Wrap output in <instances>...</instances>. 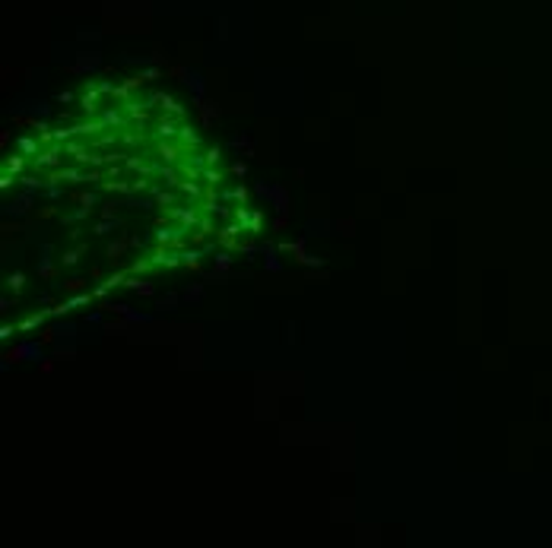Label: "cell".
<instances>
[{
  "instance_id": "cell-14",
  "label": "cell",
  "mask_w": 552,
  "mask_h": 548,
  "mask_svg": "<svg viewBox=\"0 0 552 548\" xmlns=\"http://www.w3.org/2000/svg\"><path fill=\"white\" fill-rule=\"evenodd\" d=\"M229 266H232V257H229V250H222V254H216V273H229Z\"/></svg>"
},
{
  "instance_id": "cell-4",
  "label": "cell",
  "mask_w": 552,
  "mask_h": 548,
  "mask_svg": "<svg viewBox=\"0 0 552 548\" xmlns=\"http://www.w3.org/2000/svg\"><path fill=\"white\" fill-rule=\"evenodd\" d=\"M25 355H32V358H41V345H35V342H25V345H16V349L6 355V358H13V361H22Z\"/></svg>"
},
{
  "instance_id": "cell-8",
  "label": "cell",
  "mask_w": 552,
  "mask_h": 548,
  "mask_svg": "<svg viewBox=\"0 0 552 548\" xmlns=\"http://www.w3.org/2000/svg\"><path fill=\"white\" fill-rule=\"evenodd\" d=\"M45 317H48V311H41V314H32V317H25L22 324H19V333H25V329H35V327H41V324H45Z\"/></svg>"
},
{
  "instance_id": "cell-11",
  "label": "cell",
  "mask_w": 552,
  "mask_h": 548,
  "mask_svg": "<svg viewBox=\"0 0 552 548\" xmlns=\"http://www.w3.org/2000/svg\"><path fill=\"white\" fill-rule=\"evenodd\" d=\"M83 250H86V244H83V247H76V250H67V254H64V257H60V266H73V263H76V260H80V257H83Z\"/></svg>"
},
{
  "instance_id": "cell-3",
  "label": "cell",
  "mask_w": 552,
  "mask_h": 548,
  "mask_svg": "<svg viewBox=\"0 0 552 548\" xmlns=\"http://www.w3.org/2000/svg\"><path fill=\"white\" fill-rule=\"evenodd\" d=\"M181 149H187V146H184V143H168V146L159 143V159L175 165V162H181Z\"/></svg>"
},
{
  "instance_id": "cell-25",
  "label": "cell",
  "mask_w": 552,
  "mask_h": 548,
  "mask_svg": "<svg viewBox=\"0 0 552 548\" xmlns=\"http://www.w3.org/2000/svg\"><path fill=\"white\" fill-rule=\"evenodd\" d=\"M76 200H80L83 206H89V210H92V206H96V197H92V194H80Z\"/></svg>"
},
{
  "instance_id": "cell-24",
  "label": "cell",
  "mask_w": 552,
  "mask_h": 548,
  "mask_svg": "<svg viewBox=\"0 0 552 548\" xmlns=\"http://www.w3.org/2000/svg\"><path fill=\"white\" fill-rule=\"evenodd\" d=\"M121 250H124V241H118V244H108V260H115Z\"/></svg>"
},
{
  "instance_id": "cell-15",
  "label": "cell",
  "mask_w": 552,
  "mask_h": 548,
  "mask_svg": "<svg viewBox=\"0 0 552 548\" xmlns=\"http://www.w3.org/2000/svg\"><path fill=\"white\" fill-rule=\"evenodd\" d=\"M6 282H10L13 295H19V292H22V285H25V276H22V273H13V276H10V279H6Z\"/></svg>"
},
{
  "instance_id": "cell-20",
  "label": "cell",
  "mask_w": 552,
  "mask_h": 548,
  "mask_svg": "<svg viewBox=\"0 0 552 548\" xmlns=\"http://www.w3.org/2000/svg\"><path fill=\"white\" fill-rule=\"evenodd\" d=\"M19 181H22V184H25V187H29V190H41V181H38V178H29V175H19Z\"/></svg>"
},
{
  "instance_id": "cell-10",
  "label": "cell",
  "mask_w": 552,
  "mask_h": 548,
  "mask_svg": "<svg viewBox=\"0 0 552 548\" xmlns=\"http://www.w3.org/2000/svg\"><path fill=\"white\" fill-rule=\"evenodd\" d=\"M181 143L191 146V149H194V146H200V136L194 133V127H181Z\"/></svg>"
},
{
  "instance_id": "cell-21",
  "label": "cell",
  "mask_w": 552,
  "mask_h": 548,
  "mask_svg": "<svg viewBox=\"0 0 552 548\" xmlns=\"http://www.w3.org/2000/svg\"><path fill=\"white\" fill-rule=\"evenodd\" d=\"M178 184H181V190H184V194L200 197V187H197V184H191V181H178Z\"/></svg>"
},
{
  "instance_id": "cell-7",
  "label": "cell",
  "mask_w": 552,
  "mask_h": 548,
  "mask_svg": "<svg viewBox=\"0 0 552 548\" xmlns=\"http://www.w3.org/2000/svg\"><path fill=\"white\" fill-rule=\"evenodd\" d=\"M124 285H127V289H134V292H140V295H156V285L143 282V279H124Z\"/></svg>"
},
{
  "instance_id": "cell-22",
  "label": "cell",
  "mask_w": 552,
  "mask_h": 548,
  "mask_svg": "<svg viewBox=\"0 0 552 548\" xmlns=\"http://www.w3.org/2000/svg\"><path fill=\"white\" fill-rule=\"evenodd\" d=\"M229 197H232V200H238V203H245V200H248V187H241V184H238Z\"/></svg>"
},
{
  "instance_id": "cell-16",
  "label": "cell",
  "mask_w": 552,
  "mask_h": 548,
  "mask_svg": "<svg viewBox=\"0 0 552 548\" xmlns=\"http://www.w3.org/2000/svg\"><path fill=\"white\" fill-rule=\"evenodd\" d=\"M219 155H222L219 146H210V149H206V155H203V162H206V165H216V162H219Z\"/></svg>"
},
{
  "instance_id": "cell-23",
  "label": "cell",
  "mask_w": 552,
  "mask_h": 548,
  "mask_svg": "<svg viewBox=\"0 0 552 548\" xmlns=\"http://www.w3.org/2000/svg\"><path fill=\"white\" fill-rule=\"evenodd\" d=\"M232 175H235V178H245V175H248V165H245V162H235V165H232Z\"/></svg>"
},
{
  "instance_id": "cell-9",
  "label": "cell",
  "mask_w": 552,
  "mask_h": 548,
  "mask_svg": "<svg viewBox=\"0 0 552 548\" xmlns=\"http://www.w3.org/2000/svg\"><path fill=\"white\" fill-rule=\"evenodd\" d=\"M200 178L206 181V187H216L222 181V171L219 168H200Z\"/></svg>"
},
{
  "instance_id": "cell-19",
  "label": "cell",
  "mask_w": 552,
  "mask_h": 548,
  "mask_svg": "<svg viewBox=\"0 0 552 548\" xmlns=\"http://www.w3.org/2000/svg\"><path fill=\"white\" fill-rule=\"evenodd\" d=\"M156 200H159V206H162V210H168V203H175V197H171V194H165V190H156Z\"/></svg>"
},
{
  "instance_id": "cell-12",
  "label": "cell",
  "mask_w": 552,
  "mask_h": 548,
  "mask_svg": "<svg viewBox=\"0 0 552 548\" xmlns=\"http://www.w3.org/2000/svg\"><path fill=\"white\" fill-rule=\"evenodd\" d=\"M232 216H235V222H238V225H241V228H245V231H248V225H251V216H254V213H248V210H245V206H238V210H235V213H232Z\"/></svg>"
},
{
  "instance_id": "cell-13",
  "label": "cell",
  "mask_w": 552,
  "mask_h": 548,
  "mask_svg": "<svg viewBox=\"0 0 552 548\" xmlns=\"http://www.w3.org/2000/svg\"><path fill=\"white\" fill-rule=\"evenodd\" d=\"M200 257H203L200 250H187V254H184V266L187 269H200Z\"/></svg>"
},
{
  "instance_id": "cell-5",
  "label": "cell",
  "mask_w": 552,
  "mask_h": 548,
  "mask_svg": "<svg viewBox=\"0 0 552 548\" xmlns=\"http://www.w3.org/2000/svg\"><path fill=\"white\" fill-rule=\"evenodd\" d=\"M16 146H19L22 155H32V159L41 152V140H32V136H19V140H16Z\"/></svg>"
},
{
  "instance_id": "cell-2",
  "label": "cell",
  "mask_w": 552,
  "mask_h": 548,
  "mask_svg": "<svg viewBox=\"0 0 552 548\" xmlns=\"http://www.w3.org/2000/svg\"><path fill=\"white\" fill-rule=\"evenodd\" d=\"M171 117H175V114H171ZM171 117H159V124H156V136H159V140H175V136H178L181 127Z\"/></svg>"
},
{
  "instance_id": "cell-6",
  "label": "cell",
  "mask_w": 552,
  "mask_h": 548,
  "mask_svg": "<svg viewBox=\"0 0 552 548\" xmlns=\"http://www.w3.org/2000/svg\"><path fill=\"white\" fill-rule=\"evenodd\" d=\"M22 168H25L22 155H6V159H3V171H10V175H16V178L22 175Z\"/></svg>"
},
{
  "instance_id": "cell-18",
  "label": "cell",
  "mask_w": 552,
  "mask_h": 548,
  "mask_svg": "<svg viewBox=\"0 0 552 548\" xmlns=\"http://www.w3.org/2000/svg\"><path fill=\"white\" fill-rule=\"evenodd\" d=\"M64 289L67 292H86V279H67Z\"/></svg>"
},
{
  "instance_id": "cell-1",
  "label": "cell",
  "mask_w": 552,
  "mask_h": 548,
  "mask_svg": "<svg viewBox=\"0 0 552 548\" xmlns=\"http://www.w3.org/2000/svg\"><path fill=\"white\" fill-rule=\"evenodd\" d=\"M60 152H64V143H48V146H41V152L32 159V165L35 168H57L60 165Z\"/></svg>"
},
{
  "instance_id": "cell-17",
  "label": "cell",
  "mask_w": 552,
  "mask_h": 548,
  "mask_svg": "<svg viewBox=\"0 0 552 548\" xmlns=\"http://www.w3.org/2000/svg\"><path fill=\"white\" fill-rule=\"evenodd\" d=\"M261 225H264V216L254 213L251 216V225H248V234H261Z\"/></svg>"
}]
</instances>
